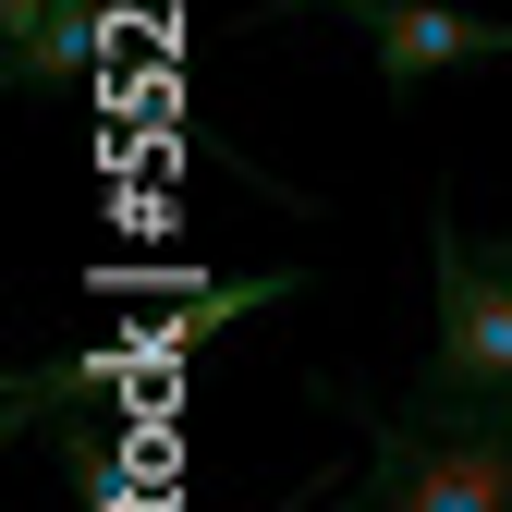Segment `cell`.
Instances as JSON below:
<instances>
[{
  "label": "cell",
  "instance_id": "cell-1",
  "mask_svg": "<svg viewBox=\"0 0 512 512\" xmlns=\"http://www.w3.org/2000/svg\"><path fill=\"white\" fill-rule=\"evenodd\" d=\"M366 427V488L354 512H512V415H378L342 391Z\"/></svg>",
  "mask_w": 512,
  "mask_h": 512
},
{
  "label": "cell",
  "instance_id": "cell-2",
  "mask_svg": "<svg viewBox=\"0 0 512 512\" xmlns=\"http://www.w3.org/2000/svg\"><path fill=\"white\" fill-rule=\"evenodd\" d=\"M439 256V342L415 366V415H512V256H476L464 220H427Z\"/></svg>",
  "mask_w": 512,
  "mask_h": 512
},
{
  "label": "cell",
  "instance_id": "cell-3",
  "mask_svg": "<svg viewBox=\"0 0 512 512\" xmlns=\"http://www.w3.org/2000/svg\"><path fill=\"white\" fill-rule=\"evenodd\" d=\"M366 61H378V86H391V98H415L427 74H464V61H512V25L452 13V0H391V13H366Z\"/></svg>",
  "mask_w": 512,
  "mask_h": 512
},
{
  "label": "cell",
  "instance_id": "cell-4",
  "mask_svg": "<svg viewBox=\"0 0 512 512\" xmlns=\"http://www.w3.org/2000/svg\"><path fill=\"white\" fill-rule=\"evenodd\" d=\"M86 61H98V0H49L37 25L0 37V74H13V86H74Z\"/></svg>",
  "mask_w": 512,
  "mask_h": 512
},
{
  "label": "cell",
  "instance_id": "cell-5",
  "mask_svg": "<svg viewBox=\"0 0 512 512\" xmlns=\"http://www.w3.org/2000/svg\"><path fill=\"white\" fill-rule=\"evenodd\" d=\"M122 378H135V342H86V354L13 378V427H49V415H74V403H110Z\"/></svg>",
  "mask_w": 512,
  "mask_h": 512
},
{
  "label": "cell",
  "instance_id": "cell-6",
  "mask_svg": "<svg viewBox=\"0 0 512 512\" xmlns=\"http://www.w3.org/2000/svg\"><path fill=\"white\" fill-rule=\"evenodd\" d=\"M61 476H74L86 512H135V452H122V427H61Z\"/></svg>",
  "mask_w": 512,
  "mask_h": 512
},
{
  "label": "cell",
  "instance_id": "cell-7",
  "mask_svg": "<svg viewBox=\"0 0 512 512\" xmlns=\"http://www.w3.org/2000/svg\"><path fill=\"white\" fill-rule=\"evenodd\" d=\"M293 13H391V0H269V25H293Z\"/></svg>",
  "mask_w": 512,
  "mask_h": 512
},
{
  "label": "cell",
  "instance_id": "cell-8",
  "mask_svg": "<svg viewBox=\"0 0 512 512\" xmlns=\"http://www.w3.org/2000/svg\"><path fill=\"white\" fill-rule=\"evenodd\" d=\"M500 256H512V244H500Z\"/></svg>",
  "mask_w": 512,
  "mask_h": 512
}]
</instances>
